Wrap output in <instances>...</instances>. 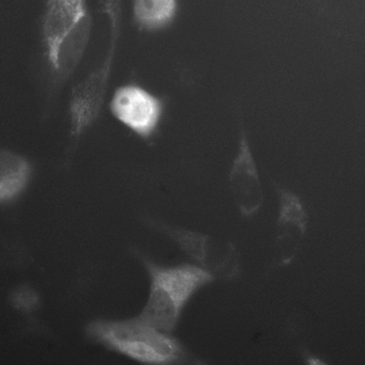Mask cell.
Segmentation results:
<instances>
[{
    "label": "cell",
    "mask_w": 365,
    "mask_h": 365,
    "mask_svg": "<svg viewBox=\"0 0 365 365\" xmlns=\"http://www.w3.org/2000/svg\"><path fill=\"white\" fill-rule=\"evenodd\" d=\"M93 21L87 0H46L41 38L51 89L62 86L78 66L88 44Z\"/></svg>",
    "instance_id": "6da1fadb"
},
{
    "label": "cell",
    "mask_w": 365,
    "mask_h": 365,
    "mask_svg": "<svg viewBox=\"0 0 365 365\" xmlns=\"http://www.w3.org/2000/svg\"><path fill=\"white\" fill-rule=\"evenodd\" d=\"M139 256L149 275L150 290L146 304L138 317L170 334L190 298L200 289L213 282L215 277L199 265L184 263L163 266Z\"/></svg>",
    "instance_id": "7a4b0ae2"
},
{
    "label": "cell",
    "mask_w": 365,
    "mask_h": 365,
    "mask_svg": "<svg viewBox=\"0 0 365 365\" xmlns=\"http://www.w3.org/2000/svg\"><path fill=\"white\" fill-rule=\"evenodd\" d=\"M92 341L135 361L168 364L185 359L180 343L138 316L123 320L96 319L85 329Z\"/></svg>",
    "instance_id": "3957f363"
},
{
    "label": "cell",
    "mask_w": 365,
    "mask_h": 365,
    "mask_svg": "<svg viewBox=\"0 0 365 365\" xmlns=\"http://www.w3.org/2000/svg\"><path fill=\"white\" fill-rule=\"evenodd\" d=\"M160 98L135 83L118 86L109 102L113 117L141 139L156 132L163 113Z\"/></svg>",
    "instance_id": "277c9868"
},
{
    "label": "cell",
    "mask_w": 365,
    "mask_h": 365,
    "mask_svg": "<svg viewBox=\"0 0 365 365\" xmlns=\"http://www.w3.org/2000/svg\"><path fill=\"white\" fill-rule=\"evenodd\" d=\"M110 61L103 63L76 83L71 91L68 103V133L77 140L96 121L109 83Z\"/></svg>",
    "instance_id": "5b68a950"
},
{
    "label": "cell",
    "mask_w": 365,
    "mask_h": 365,
    "mask_svg": "<svg viewBox=\"0 0 365 365\" xmlns=\"http://www.w3.org/2000/svg\"><path fill=\"white\" fill-rule=\"evenodd\" d=\"M164 232L189 257L212 274L232 278L238 271L239 264L235 247L221 243L210 235L181 228L163 227Z\"/></svg>",
    "instance_id": "8992f818"
},
{
    "label": "cell",
    "mask_w": 365,
    "mask_h": 365,
    "mask_svg": "<svg viewBox=\"0 0 365 365\" xmlns=\"http://www.w3.org/2000/svg\"><path fill=\"white\" fill-rule=\"evenodd\" d=\"M231 193L240 212L245 216L256 213L262 206L261 182L245 130L240 133L237 155L229 174Z\"/></svg>",
    "instance_id": "52a82bcc"
},
{
    "label": "cell",
    "mask_w": 365,
    "mask_h": 365,
    "mask_svg": "<svg viewBox=\"0 0 365 365\" xmlns=\"http://www.w3.org/2000/svg\"><path fill=\"white\" fill-rule=\"evenodd\" d=\"M32 175L29 160L7 148L0 151V201L11 202L26 189Z\"/></svg>",
    "instance_id": "ba28073f"
},
{
    "label": "cell",
    "mask_w": 365,
    "mask_h": 365,
    "mask_svg": "<svg viewBox=\"0 0 365 365\" xmlns=\"http://www.w3.org/2000/svg\"><path fill=\"white\" fill-rule=\"evenodd\" d=\"M178 9V0H133V21L142 31L158 32L173 24Z\"/></svg>",
    "instance_id": "9c48e42d"
},
{
    "label": "cell",
    "mask_w": 365,
    "mask_h": 365,
    "mask_svg": "<svg viewBox=\"0 0 365 365\" xmlns=\"http://www.w3.org/2000/svg\"><path fill=\"white\" fill-rule=\"evenodd\" d=\"M279 207L277 217L279 233L297 235L302 237L306 233L308 214L299 197L294 192L277 187Z\"/></svg>",
    "instance_id": "30bf717a"
},
{
    "label": "cell",
    "mask_w": 365,
    "mask_h": 365,
    "mask_svg": "<svg viewBox=\"0 0 365 365\" xmlns=\"http://www.w3.org/2000/svg\"><path fill=\"white\" fill-rule=\"evenodd\" d=\"M11 302L18 309L29 312L38 304V297L36 292L31 288L21 287L13 292Z\"/></svg>",
    "instance_id": "8fae6325"
},
{
    "label": "cell",
    "mask_w": 365,
    "mask_h": 365,
    "mask_svg": "<svg viewBox=\"0 0 365 365\" xmlns=\"http://www.w3.org/2000/svg\"><path fill=\"white\" fill-rule=\"evenodd\" d=\"M304 360L306 364L309 365H324L327 364L323 359L308 351L304 354Z\"/></svg>",
    "instance_id": "7c38bea8"
}]
</instances>
